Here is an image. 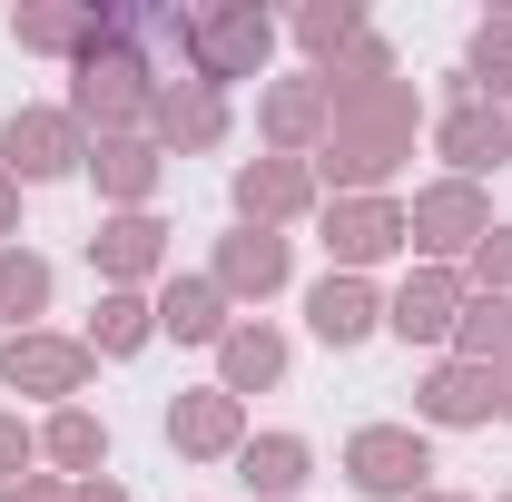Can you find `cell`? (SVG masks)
<instances>
[{"label": "cell", "instance_id": "6da1fadb", "mask_svg": "<svg viewBox=\"0 0 512 502\" xmlns=\"http://www.w3.org/2000/svg\"><path fill=\"white\" fill-rule=\"evenodd\" d=\"M414 473H424V443L414 434H365L355 443V483H365V493H404Z\"/></svg>", "mask_w": 512, "mask_h": 502}, {"label": "cell", "instance_id": "7a4b0ae2", "mask_svg": "<svg viewBox=\"0 0 512 502\" xmlns=\"http://www.w3.org/2000/svg\"><path fill=\"white\" fill-rule=\"evenodd\" d=\"M10 168H30V178L69 168V128L60 119H10Z\"/></svg>", "mask_w": 512, "mask_h": 502}, {"label": "cell", "instance_id": "3957f363", "mask_svg": "<svg viewBox=\"0 0 512 502\" xmlns=\"http://www.w3.org/2000/svg\"><path fill=\"white\" fill-rule=\"evenodd\" d=\"M365 325H375V306H365V286L325 276V286H316V335H335V345H345V335H365Z\"/></svg>", "mask_w": 512, "mask_h": 502}, {"label": "cell", "instance_id": "277c9868", "mask_svg": "<svg viewBox=\"0 0 512 502\" xmlns=\"http://www.w3.org/2000/svg\"><path fill=\"white\" fill-rule=\"evenodd\" d=\"M0 375L10 384H79V355L69 345H0Z\"/></svg>", "mask_w": 512, "mask_h": 502}, {"label": "cell", "instance_id": "5b68a950", "mask_svg": "<svg viewBox=\"0 0 512 502\" xmlns=\"http://www.w3.org/2000/svg\"><path fill=\"white\" fill-rule=\"evenodd\" d=\"M444 315H453V286H444V276H424V286H404L394 325H404V335H444Z\"/></svg>", "mask_w": 512, "mask_h": 502}, {"label": "cell", "instance_id": "8992f818", "mask_svg": "<svg viewBox=\"0 0 512 502\" xmlns=\"http://www.w3.org/2000/svg\"><path fill=\"white\" fill-rule=\"evenodd\" d=\"M335 247L345 256H384L394 247V217H384V207H345V217H335Z\"/></svg>", "mask_w": 512, "mask_h": 502}, {"label": "cell", "instance_id": "52a82bcc", "mask_svg": "<svg viewBox=\"0 0 512 502\" xmlns=\"http://www.w3.org/2000/svg\"><path fill=\"white\" fill-rule=\"evenodd\" d=\"M227 276H237V286H276V276H286V247H276V237H237V247H227Z\"/></svg>", "mask_w": 512, "mask_h": 502}, {"label": "cell", "instance_id": "ba28073f", "mask_svg": "<svg viewBox=\"0 0 512 502\" xmlns=\"http://www.w3.org/2000/svg\"><path fill=\"white\" fill-rule=\"evenodd\" d=\"M227 424H237V414H227V394H197L188 414H178V443H197V453H207V443H227Z\"/></svg>", "mask_w": 512, "mask_h": 502}, {"label": "cell", "instance_id": "9c48e42d", "mask_svg": "<svg viewBox=\"0 0 512 502\" xmlns=\"http://www.w3.org/2000/svg\"><path fill=\"white\" fill-rule=\"evenodd\" d=\"M483 404H493V394H483V375H463V365H453V375H434V414H453V424H463V414H483Z\"/></svg>", "mask_w": 512, "mask_h": 502}, {"label": "cell", "instance_id": "30bf717a", "mask_svg": "<svg viewBox=\"0 0 512 502\" xmlns=\"http://www.w3.org/2000/svg\"><path fill=\"white\" fill-rule=\"evenodd\" d=\"M168 325H178V335H217V296H207V286H178V296H168Z\"/></svg>", "mask_w": 512, "mask_h": 502}, {"label": "cell", "instance_id": "8fae6325", "mask_svg": "<svg viewBox=\"0 0 512 502\" xmlns=\"http://www.w3.org/2000/svg\"><path fill=\"white\" fill-rule=\"evenodd\" d=\"M296 463H306L296 443H256V453H247V473L266 483V493H286V483H296Z\"/></svg>", "mask_w": 512, "mask_h": 502}, {"label": "cell", "instance_id": "7c38bea8", "mask_svg": "<svg viewBox=\"0 0 512 502\" xmlns=\"http://www.w3.org/2000/svg\"><path fill=\"white\" fill-rule=\"evenodd\" d=\"M227 375H237V384H266V375H276V345H266V335H237V345H227Z\"/></svg>", "mask_w": 512, "mask_h": 502}, {"label": "cell", "instance_id": "4fadbf2b", "mask_svg": "<svg viewBox=\"0 0 512 502\" xmlns=\"http://www.w3.org/2000/svg\"><path fill=\"white\" fill-rule=\"evenodd\" d=\"M40 286H50V276H40L30 256H0V306H40Z\"/></svg>", "mask_w": 512, "mask_h": 502}, {"label": "cell", "instance_id": "5bb4252c", "mask_svg": "<svg viewBox=\"0 0 512 502\" xmlns=\"http://www.w3.org/2000/svg\"><path fill=\"white\" fill-rule=\"evenodd\" d=\"M50 443H60V463H99V424H89V414H69Z\"/></svg>", "mask_w": 512, "mask_h": 502}, {"label": "cell", "instance_id": "9a60e30c", "mask_svg": "<svg viewBox=\"0 0 512 502\" xmlns=\"http://www.w3.org/2000/svg\"><path fill=\"white\" fill-rule=\"evenodd\" d=\"M483 148L503 158V128H483V119H463V128H453V158H473V168H483Z\"/></svg>", "mask_w": 512, "mask_h": 502}, {"label": "cell", "instance_id": "2e32d148", "mask_svg": "<svg viewBox=\"0 0 512 502\" xmlns=\"http://www.w3.org/2000/svg\"><path fill=\"white\" fill-rule=\"evenodd\" d=\"M99 335H109V345H138V335H148V315H138V306H128V296H119V306L99 315Z\"/></svg>", "mask_w": 512, "mask_h": 502}, {"label": "cell", "instance_id": "e0dca14e", "mask_svg": "<svg viewBox=\"0 0 512 502\" xmlns=\"http://www.w3.org/2000/svg\"><path fill=\"white\" fill-rule=\"evenodd\" d=\"M286 197H296V178H286V168H266V178H247V207H286Z\"/></svg>", "mask_w": 512, "mask_h": 502}, {"label": "cell", "instance_id": "ac0fdd59", "mask_svg": "<svg viewBox=\"0 0 512 502\" xmlns=\"http://www.w3.org/2000/svg\"><path fill=\"white\" fill-rule=\"evenodd\" d=\"M473 315H483V325H473V345H483V355H493V345H512V325H503L512 306H473Z\"/></svg>", "mask_w": 512, "mask_h": 502}, {"label": "cell", "instance_id": "d6986e66", "mask_svg": "<svg viewBox=\"0 0 512 502\" xmlns=\"http://www.w3.org/2000/svg\"><path fill=\"white\" fill-rule=\"evenodd\" d=\"M109 266H148V227H119L109 237Z\"/></svg>", "mask_w": 512, "mask_h": 502}, {"label": "cell", "instance_id": "ffe728a7", "mask_svg": "<svg viewBox=\"0 0 512 502\" xmlns=\"http://www.w3.org/2000/svg\"><path fill=\"white\" fill-rule=\"evenodd\" d=\"M0 463H20V434H10V424H0Z\"/></svg>", "mask_w": 512, "mask_h": 502}, {"label": "cell", "instance_id": "44dd1931", "mask_svg": "<svg viewBox=\"0 0 512 502\" xmlns=\"http://www.w3.org/2000/svg\"><path fill=\"white\" fill-rule=\"evenodd\" d=\"M89 502H119V493H89Z\"/></svg>", "mask_w": 512, "mask_h": 502}, {"label": "cell", "instance_id": "7402d4cb", "mask_svg": "<svg viewBox=\"0 0 512 502\" xmlns=\"http://www.w3.org/2000/svg\"><path fill=\"white\" fill-rule=\"evenodd\" d=\"M10 502H20V493H10Z\"/></svg>", "mask_w": 512, "mask_h": 502}]
</instances>
